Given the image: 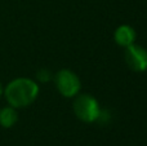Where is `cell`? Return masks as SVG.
<instances>
[{
  "label": "cell",
  "mask_w": 147,
  "mask_h": 146,
  "mask_svg": "<svg viewBox=\"0 0 147 146\" xmlns=\"http://www.w3.org/2000/svg\"><path fill=\"white\" fill-rule=\"evenodd\" d=\"M4 95L12 107H26L36 100L39 95V85L32 79L18 78L7 85Z\"/></svg>",
  "instance_id": "cell-1"
},
{
  "label": "cell",
  "mask_w": 147,
  "mask_h": 146,
  "mask_svg": "<svg viewBox=\"0 0 147 146\" xmlns=\"http://www.w3.org/2000/svg\"><path fill=\"white\" fill-rule=\"evenodd\" d=\"M74 113L80 120L85 123H94L99 118L101 107L93 96L80 95L74 101Z\"/></svg>",
  "instance_id": "cell-2"
},
{
  "label": "cell",
  "mask_w": 147,
  "mask_h": 146,
  "mask_svg": "<svg viewBox=\"0 0 147 146\" xmlns=\"http://www.w3.org/2000/svg\"><path fill=\"white\" fill-rule=\"evenodd\" d=\"M56 82V87L58 89V92L61 93L63 97H75L80 91V79L78 78V75L75 72H72L71 70H61L56 74L54 78Z\"/></svg>",
  "instance_id": "cell-3"
},
{
  "label": "cell",
  "mask_w": 147,
  "mask_h": 146,
  "mask_svg": "<svg viewBox=\"0 0 147 146\" xmlns=\"http://www.w3.org/2000/svg\"><path fill=\"white\" fill-rule=\"evenodd\" d=\"M124 57L130 70L137 72H142L147 70V51L143 47L136 45V44L127 47Z\"/></svg>",
  "instance_id": "cell-4"
},
{
  "label": "cell",
  "mask_w": 147,
  "mask_h": 146,
  "mask_svg": "<svg viewBox=\"0 0 147 146\" xmlns=\"http://www.w3.org/2000/svg\"><path fill=\"white\" fill-rule=\"evenodd\" d=\"M114 39H115V41H116L117 45L127 48V47L134 44L136 31H134V28L130 27V26L123 25V26H120V27H117L116 30H115Z\"/></svg>",
  "instance_id": "cell-5"
},
{
  "label": "cell",
  "mask_w": 147,
  "mask_h": 146,
  "mask_svg": "<svg viewBox=\"0 0 147 146\" xmlns=\"http://www.w3.org/2000/svg\"><path fill=\"white\" fill-rule=\"evenodd\" d=\"M18 120V114L14 107H4L0 110V126L4 128H10Z\"/></svg>",
  "instance_id": "cell-6"
},
{
  "label": "cell",
  "mask_w": 147,
  "mask_h": 146,
  "mask_svg": "<svg viewBox=\"0 0 147 146\" xmlns=\"http://www.w3.org/2000/svg\"><path fill=\"white\" fill-rule=\"evenodd\" d=\"M36 78H38L39 82H41V83L49 82V80L52 79V72L49 71V70H47V69H41V70H39L38 71Z\"/></svg>",
  "instance_id": "cell-7"
},
{
  "label": "cell",
  "mask_w": 147,
  "mask_h": 146,
  "mask_svg": "<svg viewBox=\"0 0 147 146\" xmlns=\"http://www.w3.org/2000/svg\"><path fill=\"white\" fill-rule=\"evenodd\" d=\"M1 93H3V87H1V83H0V96H1Z\"/></svg>",
  "instance_id": "cell-8"
}]
</instances>
